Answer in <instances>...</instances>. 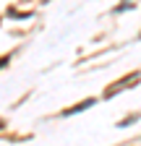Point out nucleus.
<instances>
[{"label":"nucleus","instance_id":"nucleus-1","mask_svg":"<svg viewBox=\"0 0 141 146\" xmlns=\"http://www.w3.org/2000/svg\"><path fill=\"white\" fill-rule=\"evenodd\" d=\"M138 78H141V73H138V70H133L131 76H126V78H120V81H118L115 86H110V89H107V97H112L115 91H120V89H128V86H133V84H136Z\"/></svg>","mask_w":141,"mask_h":146},{"label":"nucleus","instance_id":"nucleus-2","mask_svg":"<svg viewBox=\"0 0 141 146\" xmlns=\"http://www.w3.org/2000/svg\"><path fill=\"white\" fill-rule=\"evenodd\" d=\"M92 104H94V99H86V102H81V104H76V107H68V110H65V115H76V112H81V110L92 107Z\"/></svg>","mask_w":141,"mask_h":146},{"label":"nucleus","instance_id":"nucleus-3","mask_svg":"<svg viewBox=\"0 0 141 146\" xmlns=\"http://www.w3.org/2000/svg\"><path fill=\"white\" fill-rule=\"evenodd\" d=\"M5 63H8V58H0V68H3V65H5Z\"/></svg>","mask_w":141,"mask_h":146}]
</instances>
